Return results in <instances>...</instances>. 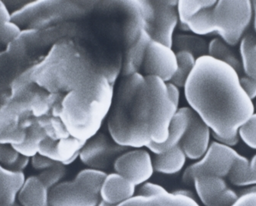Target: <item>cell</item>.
I'll return each instance as SVG.
<instances>
[{
	"mask_svg": "<svg viewBox=\"0 0 256 206\" xmlns=\"http://www.w3.org/2000/svg\"><path fill=\"white\" fill-rule=\"evenodd\" d=\"M190 108L216 136L226 139L254 113V105L234 68L210 56L196 60L184 86Z\"/></svg>",
	"mask_w": 256,
	"mask_h": 206,
	"instance_id": "1",
	"label": "cell"
},
{
	"mask_svg": "<svg viewBox=\"0 0 256 206\" xmlns=\"http://www.w3.org/2000/svg\"><path fill=\"white\" fill-rule=\"evenodd\" d=\"M152 105L146 78L140 73L124 77L108 116V129L114 142L125 148H146L152 143Z\"/></svg>",
	"mask_w": 256,
	"mask_h": 206,
	"instance_id": "2",
	"label": "cell"
},
{
	"mask_svg": "<svg viewBox=\"0 0 256 206\" xmlns=\"http://www.w3.org/2000/svg\"><path fill=\"white\" fill-rule=\"evenodd\" d=\"M100 73L74 42L62 39L34 64L32 79L47 93L66 95L84 89Z\"/></svg>",
	"mask_w": 256,
	"mask_h": 206,
	"instance_id": "3",
	"label": "cell"
},
{
	"mask_svg": "<svg viewBox=\"0 0 256 206\" xmlns=\"http://www.w3.org/2000/svg\"><path fill=\"white\" fill-rule=\"evenodd\" d=\"M114 94L113 83L100 73L84 89L64 95L60 118L69 135L84 142L97 135L108 116Z\"/></svg>",
	"mask_w": 256,
	"mask_h": 206,
	"instance_id": "4",
	"label": "cell"
},
{
	"mask_svg": "<svg viewBox=\"0 0 256 206\" xmlns=\"http://www.w3.org/2000/svg\"><path fill=\"white\" fill-rule=\"evenodd\" d=\"M142 29L152 41L172 48L174 32L179 23L178 1H134Z\"/></svg>",
	"mask_w": 256,
	"mask_h": 206,
	"instance_id": "5",
	"label": "cell"
},
{
	"mask_svg": "<svg viewBox=\"0 0 256 206\" xmlns=\"http://www.w3.org/2000/svg\"><path fill=\"white\" fill-rule=\"evenodd\" d=\"M250 0H220L212 7L215 33L230 47H235L244 37L252 20Z\"/></svg>",
	"mask_w": 256,
	"mask_h": 206,
	"instance_id": "6",
	"label": "cell"
},
{
	"mask_svg": "<svg viewBox=\"0 0 256 206\" xmlns=\"http://www.w3.org/2000/svg\"><path fill=\"white\" fill-rule=\"evenodd\" d=\"M152 105L150 137L152 143L166 142L170 125L179 108L168 95L166 83L154 76H145Z\"/></svg>",
	"mask_w": 256,
	"mask_h": 206,
	"instance_id": "7",
	"label": "cell"
},
{
	"mask_svg": "<svg viewBox=\"0 0 256 206\" xmlns=\"http://www.w3.org/2000/svg\"><path fill=\"white\" fill-rule=\"evenodd\" d=\"M238 155L234 148L214 141L202 158L185 168L182 181L191 185L194 178L200 175L227 178Z\"/></svg>",
	"mask_w": 256,
	"mask_h": 206,
	"instance_id": "8",
	"label": "cell"
},
{
	"mask_svg": "<svg viewBox=\"0 0 256 206\" xmlns=\"http://www.w3.org/2000/svg\"><path fill=\"white\" fill-rule=\"evenodd\" d=\"M114 172L132 181L136 186L148 182L154 173L153 159L144 148H130L115 158Z\"/></svg>",
	"mask_w": 256,
	"mask_h": 206,
	"instance_id": "9",
	"label": "cell"
},
{
	"mask_svg": "<svg viewBox=\"0 0 256 206\" xmlns=\"http://www.w3.org/2000/svg\"><path fill=\"white\" fill-rule=\"evenodd\" d=\"M142 67L145 76H154L170 83L178 69L176 53L171 47L151 40Z\"/></svg>",
	"mask_w": 256,
	"mask_h": 206,
	"instance_id": "10",
	"label": "cell"
},
{
	"mask_svg": "<svg viewBox=\"0 0 256 206\" xmlns=\"http://www.w3.org/2000/svg\"><path fill=\"white\" fill-rule=\"evenodd\" d=\"M192 185L204 206H230L238 197V193L221 177L200 175L194 178Z\"/></svg>",
	"mask_w": 256,
	"mask_h": 206,
	"instance_id": "11",
	"label": "cell"
},
{
	"mask_svg": "<svg viewBox=\"0 0 256 206\" xmlns=\"http://www.w3.org/2000/svg\"><path fill=\"white\" fill-rule=\"evenodd\" d=\"M211 136L208 125L190 109L189 125L180 144L186 158L192 161L202 158L210 145Z\"/></svg>",
	"mask_w": 256,
	"mask_h": 206,
	"instance_id": "12",
	"label": "cell"
},
{
	"mask_svg": "<svg viewBox=\"0 0 256 206\" xmlns=\"http://www.w3.org/2000/svg\"><path fill=\"white\" fill-rule=\"evenodd\" d=\"M99 197L90 194L77 183L62 181L50 191V206H98Z\"/></svg>",
	"mask_w": 256,
	"mask_h": 206,
	"instance_id": "13",
	"label": "cell"
},
{
	"mask_svg": "<svg viewBox=\"0 0 256 206\" xmlns=\"http://www.w3.org/2000/svg\"><path fill=\"white\" fill-rule=\"evenodd\" d=\"M126 149L118 145L112 139L104 134L98 133L92 139L86 141V145L80 151L79 158L83 164L89 168H98L106 163L108 158L115 152Z\"/></svg>",
	"mask_w": 256,
	"mask_h": 206,
	"instance_id": "14",
	"label": "cell"
},
{
	"mask_svg": "<svg viewBox=\"0 0 256 206\" xmlns=\"http://www.w3.org/2000/svg\"><path fill=\"white\" fill-rule=\"evenodd\" d=\"M86 143L84 141L72 136L57 141L47 138L40 145L38 154L66 166L71 165L79 158Z\"/></svg>",
	"mask_w": 256,
	"mask_h": 206,
	"instance_id": "15",
	"label": "cell"
},
{
	"mask_svg": "<svg viewBox=\"0 0 256 206\" xmlns=\"http://www.w3.org/2000/svg\"><path fill=\"white\" fill-rule=\"evenodd\" d=\"M136 186L116 172L107 174L99 193L100 201L117 206L134 196Z\"/></svg>",
	"mask_w": 256,
	"mask_h": 206,
	"instance_id": "16",
	"label": "cell"
},
{
	"mask_svg": "<svg viewBox=\"0 0 256 206\" xmlns=\"http://www.w3.org/2000/svg\"><path fill=\"white\" fill-rule=\"evenodd\" d=\"M189 107L179 108L170 125L168 139L162 144L150 143L146 148L155 155L162 153L180 144L190 122Z\"/></svg>",
	"mask_w": 256,
	"mask_h": 206,
	"instance_id": "17",
	"label": "cell"
},
{
	"mask_svg": "<svg viewBox=\"0 0 256 206\" xmlns=\"http://www.w3.org/2000/svg\"><path fill=\"white\" fill-rule=\"evenodd\" d=\"M50 191L38 175L26 178L17 195L21 206H50Z\"/></svg>",
	"mask_w": 256,
	"mask_h": 206,
	"instance_id": "18",
	"label": "cell"
},
{
	"mask_svg": "<svg viewBox=\"0 0 256 206\" xmlns=\"http://www.w3.org/2000/svg\"><path fill=\"white\" fill-rule=\"evenodd\" d=\"M150 41V38L146 32L140 29L133 44L128 49L123 64H122L124 77L139 73L140 69L143 66L146 49Z\"/></svg>",
	"mask_w": 256,
	"mask_h": 206,
	"instance_id": "19",
	"label": "cell"
},
{
	"mask_svg": "<svg viewBox=\"0 0 256 206\" xmlns=\"http://www.w3.org/2000/svg\"><path fill=\"white\" fill-rule=\"evenodd\" d=\"M227 178L234 186L243 188L256 185V153L250 160L240 154Z\"/></svg>",
	"mask_w": 256,
	"mask_h": 206,
	"instance_id": "20",
	"label": "cell"
},
{
	"mask_svg": "<svg viewBox=\"0 0 256 206\" xmlns=\"http://www.w3.org/2000/svg\"><path fill=\"white\" fill-rule=\"evenodd\" d=\"M24 172L11 171L0 164V203L14 204L26 180Z\"/></svg>",
	"mask_w": 256,
	"mask_h": 206,
	"instance_id": "21",
	"label": "cell"
},
{
	"mask_svg": "<svg viewBox=\"0 0 256 206\" xmlns=\"http://www.w3.org/2000/svg\"><path fill=\"white\" fill-rule=\"evenodd\" d=\"M186 156L180 145L170 150L156 155L153 160L154 171L162 175H172L184 170Z\"/></svg>",
	"mask_w": 256,
	"mask_h": 206,
	"instance_id": "22",
	"label": "cell"
},
{
	"mask_svg": "<svg viewBox=\"0 0 256 206\" xmlns=\"http://www.w3.org/2000/svg\"><path fill=\"white\" fill-rule=\"evenodd\" d=\"M172 49L175 53L186 52L196 60L208 56V43L202 37L195 34L175 35L172 40Z\"/></svg>",
	"mask_w": 256,
	"mask_h": 206,
	"instance_id": "23",
	"label": "cell"
},
{
	"mask_svg": "<svg viewBox=\"0 0 256 206\" xmlns=\"http://www.w3.org/2000/svg\"><path fill=\"white\" fill-rule=\"evenodd\" d=\"M208 56L228 65L240 73L242 71L241 60L232 50L231 47L221 39L216 38L208 43Z\"/></svg>",
	"mask_w": 256,
	"mask_h": 206,
	"instance_id": "24",
	"label": "cell"
},
{
	"mask_svg": "<svg viewBox=\"0 0 256 206\" xmlns=\"http://www.w3.org/2000/svg\"><path fill=\"white\" fill-rule=\"evenodd\" d=\"M46 139L47 135L46 132L38 125L36 118H34L32 125L27 129V137L25 142L21 145L14 147L20 155L31 158L38 153L40 145Z\"/></svg>",
	"mask_w": 256,
	"mask_h": 206,
	"instance_id": "25",
	"label": "cell"
},
{
	"mask_svg": "<svg viewBox=\"0 0 256 206\" xmlns=\"http://www.w3.org/2000/svg\"><path fill=\"white\" fill-rule=\"evenodd\" d=\"M242 70L246 76L256 79V39L253 36H244L240 43Z\"/></svg>",
	"mask_w": 256,
	"mask_h": 206,
	"instance_id": "26",
	"label": "cell"
},
{
	"mask_svg": "<svg viewBox=\"0 0 256 206\" xmlns=\"http://www.w3.org/2000/svg\"><path fill=\"white\" fill-rule=\"evenodd\" d=\"M106 175L107 173L103 170L88 168L79 171L73 180L86 191L99 197Z\"/></svg>",
	"mask_w": 256,
	"mask_h": 206,
	"instance_id": "27",
	"label": "cell"
},
{
	"mask_svg": "<svg viewBox=\"0 0 256 206\" xmlns=\"http://www.w3.org/2000/svg\"><path fill=\"white\" fill-rule=\"evenodd\" d=\"M216 0H180L178 1V18L180 24L182 27V30L189 31L186 24L188 22L199 14L202 10L207 8H212L216 4Z\"/></svg>",
	"mask_w": 256,
	"mask_h": 206,
	"instance_id": "28",
	"label": "cell"
},
{
	"mask_svg": "<svg viewBox=\"0 0 256 206\" xmlns=\"http://www.w3.org/2000/svg\"><path fill=\"white\" fill-rule=\"evenodd\" d=\"M22 30L12 21L11 14L0 0V46L6 47L18 38Z\"/></svg>",
	"mask_w": 256,
	"mask_h": 206,
	"instance_id": "29",
	"label": "cell"
},
{
	"mask_svg": "<svg viewBox=\"0 0 256 206\" xmlns=\"http://www.w3.org/2000/svg\"><path fill=\"white\" fill-rule=\"evenodd\" d=\"M176 54L178 69L170 83L178 88H184L195 67L197 60L192 55L186 52H178Z\"/></svg>",
	"mask_w": 256,
	"mask_h": 206,
	"instance_id": "30",
	"label": "cell"
},
{
	"mask_svg": "<svg viewBox=\"0 0 256 206\" xmlns=\"http://www.w3.org/2000/svg\"><path fill=\"white\" fill-rule=\"evenodd\" d=\"M186 27L189 31L200 37L214 34L215 31L212 23V7L205 9L192 17L188 22Z\"/></svg>",
	"mask_w": 256,
	"mask_h": 206,
	"instance_id": "31",
	"label": "cell"
},
{
	"mask_svg": "<svg viewBox=\"0 0 256 206\" xmlns=\"http://www.w3.org/2000/svg\"><path fill=\"white\" fill-rule=\"evenodd\" d=\"M117 206H178L172 192L164 193L156 196L145 197L135 194L130 199Z\"/></svg>",
	"mask_w": 256,
	"mask_h": 206,
	"instance_id": "32",
	"label": "cell"
},
{
	"mask_svg": "<svg viewBox=\"0 0 256 206\" xmlns=\"http://www.w3.org/2000/svg\"><path fill=\"white\" fill-rule=\"evenodd\" d=\"M36 121L38 125L42 128L48 139L57 141L71 136L60 117L46 116L36 118Z\"/></svg>",
	"mask_w": 256,
	"mask_h": 206,
	"instance_id": "33",
	"label": "cell"
},
{
	"mask_svg": "<svg viewBox=\"0 0 256 206\" xmlns=\"http://www.w3.org/2000/svg\"><path fill=\"white\" fill-rule=\"evenodd\" d=\"M30 60H22L6 50L0 51V80L8 73L31 65Z\"/></svg>",
	"mask_w": 256,
	"mask_h": 206,
	"instance_id": "34",
	"label": "cell"
},
{
	"mask_svg": "<svg viewBox=\"0 0 256 206\" xmlns=\"http://www.w3.org/2000/svg\"><path fill=\"white\" fill-rule=\"evenodd\" d=\"M64 175H66L64 165L56 162L48 169L41 171L38 177L50 190L62 181Z\"/></svg>",
	"mask_w": 256,
	"mask_h": 206,
	"instance_id": "35",
	"label": "cell"
},
{
	"mask_svg": "<svg viewBox=\"0 0 256 206\" xmlns=\"http://www.w3.org/2000/svg\"><path fill=\"white\" fill-rule=\"evenodd\" d=\"M26 137L27 129L23 128L18 122L0 134V143L8 144L15 146L25 142Z\"/></svg>",
	"mask_w": 256,
	"mask_h": 206,
	"instance_id": "36",
	"label": "cell"
},
{
	"mask_svg": "<svg viewBox=\"0 0 256 206\" xmlns=\"http://www.w3.org/2000/svg\"><path fill=\"white\" fill-rule=\"evenodd\" d=\"M238 136L245 145L256 150V112L238 129Z\"/></svg>",
	"mask_w": 256,
	"mask_h": 206,
	"instance_id": "37",
	"label": "cell"
},
{
	"mask_svg": "<svg viewBox=\"0 0 256 206\" xmlns=\"http://www.w3.org/2000/svg\"><path fill=\"white\" fill-rule=\"evenodd\" d=\"M20 155L12 145L0 143V164L6 168L12 165Z\"/></svg>",
	"mask_w": 256,
	"mask_h": 206,
	"instance_id": "38",
	"label": "cell"
},
{
	"mask_svg": "<svg viewBox=\"0 0 256 206\" xmlns=\"http://www.w3.org/2000/svg\"><path fill=\"white\" fill-rule=\"evenodd\" d=\"M168 191V190L162 185L148 181L140 186L138 194L145 197L156 196L159 194H164Z\"/></svg>",
	"mask_w": 256,
	"mask_h": 206,
	"instance_id": "39",
	"label": "cell"
},
{
	"mask_svg": "<svg viewBox=\"0 0 256 206\" xmlns=\"http://www.w3.org/2000/svg\"><path fill=\"white\" fill-rule=\"evenodd\" d=\"M30 163L34 169L42 171L52 166L56 162H53L52 160L50 159L47 157L43 156L38 153L30 158Z\"/></svg>",
	"mask_w": 256,
	"mask_h": 206,
	"instance_id": "40",
	"label": "cell"
},
{
	"mask_svg": "<svg viewBox=\"0 0 256 206\" xmlns=\"http://www.w3.org/2000/svg\"><path fill=\"white\" fill-rule=\"evenodd\" d=\"M240 83L242 87L245 91L247 96L254 100L256 99V79H252L248 76H243L240 78Z\"/></svg>",
	"mask_w": 256,
	"mask_h": 206,
	"instance_id": "41",
	"label": "cell"
},
{
	"mask_svg": "<svg viewBox=\"0 0 256 206\" xmlns=\"http://www.w3.org/2000/svg\"><path fill=\"white\" fill-rule=\"evenodd\" d=\"M230 206H256V193L238 194V198Z\"/></svg>",
	"mask_w": 256,
	"mask_h": 206,
	"instance_id": "42",
	"label": "cell"
},
{
	"mask_svg": "<svg viewBox=\"0 0 256 206\" xmlns=\"http://www.w3.org/2000/svg\"><path fill=\"white\" fill-rule=\"evenodd\" d=\"M30 163V158L27 157L20 155L18 159L14 162L12 165L8 167V169L11 171H16V172H24V170L28 167Z\"/></svg>",
	"mask_w": 256,
	"mask_h": 206,
	"instance_id": "43",
	"label": "cell"
},
{
	"mask_svg": "<svg viewBox=\"0 0 256 206\" xmlns=\"http://www.w3.org/2000/svg\"><path fill=\"white\" fill-rule=\"evenodd\" d=\"M168 95L170 98L171 101L174 102L175 106L179 108L180 100V88L171 83H166Z\"/></svg>",
	"mask_w": 256,
	"mask_h": 206,
	"instance_id": "44",
	"label": "cell"
},
{
	"mask_svg": "<svg viewBox=\"0 0 256 206\" xmlns=\"http://www.w3.org/2000/svg\"><path fill=\"white\" fill-rule=\"evenodd\" d=\"M212 136L214 137V140L222 144V145L231 147V148H234V146H236L240 140L238 133L236 134V135H232V136L228 137L226 139H222V138H220V137L216 136V135H214V134H212Z\"/></svg>",
	"mask_w": 256,
	"mask_h": 206,
	"instance_id": "45",
	"label": "cell"
},
{
	"mask_svg": "<svg viewBox=\"0 0 256 206\" xmlns=\"http://www.w3.org/2000/svg\"><path fill=\"white\" fill-rule=\"evenodd\" d=\"M247 193H256V185L243 188L242 190L238 193V194H247Z\"/></svg>",
	"mask_w": 256,
	"mask_h": 206,
	"instance_id": "46",
	"label": "cell"
},
{
	"mask_svg": "<svg viewBox=\"0 0 256 206\" xmlns=\"http://www.w3.org/2000/svg\"><path fill=\"white\" fill-rule=\"evenodd\" d=\"M252 4L253 25H254V30L256 33V0L252 1Z\"/></svg>",
	"mask_w": 256,
	"mask_h": 206,
	"instance_id": "47",
	"label": "cell"
},
{
	"mask_svg": "<svg viewBox=\"0 0 256 206\" xmlns=\"http://www.w3.org/2000/svg\"><path fill=\"white\" fill-rule=\"evenodd\" d=\"M0 206H21L18 202H15L14 204H4V203H0Z\"/></svg>",
	"mask_w": 256,
	"mask_h": 206,
	"instance_id": "48",
	"label": "cell"
},
{
	"mask_svg": "<svg viewBox=\"0 0 256 206\" xmlns=\"http://www.w3.org/2000/svg\"><path fill=\"white\" fill-rule=\"evenodd\" d=\"M98 206H112L109 205V204H106V203L103 202V201H100V202L98 203Z\"/></svg>",
	"mask_w": 256,
	"mask_h": 206,
	"instance_id": "49",
	"label": "cell"
},
{
	"mask_svg": "<svg viewBox=\"0 0 256 206\" xmlns=\"http://www.w3.org/2000/svg\"><path fill=\"white\" fill-rule=\"evenodd\" d=\"M254 111H256V105H254Z\"/></svg>",
	"mask_w": 256,
	"mask_h": 206,
	"instance_id": "50",
	"label": "cell"
}]
</instances>
